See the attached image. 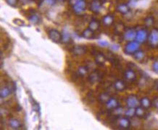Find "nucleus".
<instances>
[{
    "mask_svg": "<svg viewBox=\"0 0 158 130\" xmlns=\"http://www.w3.org/2000/svg\"><path fill=\"white\" fill-rule=\"evenodd\" d=\"M107 60L106 56L102 53H98L95 56V63L99 65H103L105 63Z\"/></svg>",
    "mask_w": 158,
    "mask_h": 130,
    "instance_id": "nucleus-20",
    "label": "nucleus"
},
{
    "mask_svg": "<svg viewBox=\"0 0 158 130\" xmlns=\"http://www.w3.org/2000/svg\"><path fill=\"white\" fill-rule=\"evenodd\" d=\"M94 31L90 29L89 28L85 29L84 32H82L81 36L83 38L86 39H92L94 37Z\"/></svg>",
    "mask_w": 158,
    "mask_h": 130,
    "instance_id": "nucleus-21",
    "label": "nucleus"
},
{
    "mask_svg": "<svg viewBox=\"0 0 158 130\" xmlns=\"http://www.w3.org/2000/svg\"><path fill=\"white\" fill-rule=\"evenodd\" d=\"M124 78L128 82H133L137 79V74L132 69H128L124 72Z\"/></svg>",
    "mask_w": 158,
    "mask_h": 130,
    "instance_id": "nucleus-11",
    "label": "nucleus"
},
{
    "mask_svg": "<svg viewBox=\"0 0 158 130\" xmlns=\"http://www.w3.org/2000/svg\"><path fill=\"white\" fill-rule=\"evenodd\" d=\"M152 71H154V72L156 73V74H158V60H156L152 64Z\"/></svg>",
    "mask_w": 158,
    "mask_h": 130,
    "instance_id": "nucleus-33",
    "label": "nucleus"
},
{
    "mask_svg": "<svg viewBox=\"0 0 158 130\" xmlns=\"http://www.w3.org/2000/svg\"><path fill=\"white\" fill-rule=\"evenodd\" d=\"M102 8V3L100 0H92L90 3L89 10L95 14L100 13Z\"/></svg>",
    "mask_w": 158,
    "mask_h": 130,
    "instance_id": "nucleus-8",
    "label": "nucleus"
},
{
    "mask_svg": "<svg viewBox=\"0 0 158 130\" xmlns=\"http://www.w3.org/2000/svg\"><path fill=\"white\" fill-rule=\"evenodd\" d=\"M152 102H151V100H150L148 98H146V97L142 98L140 100V105L145 109L150 108V106L152 105Z\"/></svg>",
    "mask_w": 158,
    "mask_h": 130,
    "instance_id": "nucleus-23",
    "label": "nucleus"
},
{
    "mask_svg": "<svg viewBox=\"0 0 158 130\" xmlns=\"http://www.w3.org/2000/svg\"><path fill=\"white\" fill-rule=\"evenodd\" d=\"M7 4H8L11 7H15L18 5V0H5Z\"/></svg>",
    "mask_w": 158,
    "mask_h": 130,
    "instance_id": "nucleus-32",
    "label": "nucleus"
},
{
    "mask_svg": "<svg viewBox=\"0 0 158 130\" xmlns=\"http://www.w3.org/2000/svg\"><path fill=\"white\" fill-rule=\"evenodd\" d=\"M86 50H87V49H86L84 46L77 45L76 47H73V48L71 49V52H72L74 55L80 56L85 54L86 52Z\"/></svg>",
    "mask_w": 158,
    "mask_h": 130,
    "instance_id": "nucleus-12",
    "label": "nucleus"
},
{
    "mask_svg": "<svg viewBox=\"0 0 158 130\" xmlns=\"http://www.w3.org/2000/svg\"><path fill=\"white\" fill-rule=\"evenodd\" d=\"M100 80V75L97 71H94L89 75V81L90 83L95 84Z\"/></svg>",
    "mask_w": 158,
    "mask_h": 130,
    "instance_id": "nucleus-22",
    "label": "nucleus"
},
{
    "mask_svg": "<svg viewBox=\"0 0 158 130\" xmlns=\"http://www.w3.org/2000/svg\"><path fill=\"white\" fill-rule=\"evenodd\" d=\"M126 102L128 108H136L140 105V100L135 95H128L126 98Z\"/></svg>",
    "mask_w": 158,
    "mask_h": 130,
    "instance_id": "nucleus-3",
    "label": "nucleus"
},
{
    "mask_svg": "<svg viewBox=\"0 0 158 130\" xmlns=\"http://www.w3.org/2000/svg\"><path fill=\"white\" fill-rule=\"evenodd\" d=\"M136 36H137V31L132 28L126 29L124 33L123 34V39L127 42L134 41L136 39Z\"/></svg>",
    "mask_w": 158,
    "mask_h": 130,
    "instance_id": "nucleus-7",
    "label": "nucleus"
},
{
    "mask_svg": "<svg viewBox=\"0 0 158 130\" xmlns=\"http://www.w3.org/2000/svg\"><path fill=\"white\" fill-rule=\"evenodd\" d=\"M138 49H139V43L137 41L128 42V43L124 47V52L126 55H133Z\"/></svg>",
    "mask_w": 158,
    "mask_h": 130,
    "instance_id": "nucleus-2",
    "label": "nucleus"
},
{
    "mask_svg": "<svg viewBox=\"0 0 158 130\" xmlns=\"http://www.w3.org/2000/svg\"><path fill=\"white\" fill-rule=\"evenodd\" d=\"M148 36L149 34L147 31L144 28H141L137 32V36H136L135 41H137L139 44H143L146 41H147Z\"/></svg>",
    "mask_w": 158,
    "mask_h": 130,
    "instance_id": "nucleus-4",
    "label": "nucleus"
},
{
    "mask_svg": "<svg viewBox=\"0 0 158 130\" xmlns=\"http://www.w3.org/2000/svg\"><path fill=\"white\" fill-rule=\"evenodd\" d=\"M110 97L108 95V94H107V93H101V94L99 95L98 97V100L100 102H102V103H106V102L108 100H109V98Z\"/></svg>",
    "mask_w": 158,
    "mask_h": 130,
    "instance_id": "nucleus-30",
    "label": "nucleus"
},
{
    "mask_svg": "<svg viewBox=\"0 0 158 130\" xmlns=\"http://www.w3.org/2000/svg\"><path fill=\"white\" fill-rule=\"evenodd\" d=\"M113 87L114 89L117 92H123L124 90H126V85L123 81H122V80H120V79H117L114 82Z\"/></svg>",
    "mask_w": 158,
    "mask_h": 130,
    "instance_id": "nucleus-13",
    "label": "nucleus"
},
{
    "mask_svg": "<svg viewBox=\"0 0 158 130\" xmlns=\"http://www.w3.org/2000/svg\"><path fill=\"white\" fill-rule=\"evenodd\" d=\"M9 126L13 129H19L22 127V124L17 118H10L9 120Z\"/></svg>",
    "mask_w": 158,
    "mask_h": 130,
    "instance_id": "nucleus-18",
    "label": "nucleus"
},
{
    "mask_svg": "<svg viewBox=\"0 0 158 130\" xmlns=\"http://www.w3.org/2000/svg\"><path fill=\"white\" fill-rule=\"evenodd\" d=\"M12 93V87H10V86H5L1 89L0 91V97L2 99H5L9 97Z\"/></svg>",
    "mask_w": 158,
    "mask_h": 130,
    "instance_id": "nucleus-14",
    "label": "nucleus"
},
{
    "mask_svg": "<svg viewBox=\"0 0 158 130\" xmlns=\"http://www.w3.org/2000/svg\"><path fill=\"white\" fill-rule=\"evenodd\" d=\"M48 36L54 43L61 42L62 39V34L59 31L56 29H50L48 32Z\"/></svg>",
    "mask_w": 158,
    "mask_h": 130,
    "instance_id": "nucleus-6",
    "label": "nucleus"
},
{
    "mask_svg": "<svg viewBox=\"0 0 158 130\" xmlns=\"http://www.w3.org/2000/svg\"><path fill=\"white\" fill-rule=\"evenodd\" d=\"M56 1H59V2H64V1H65V0H56Z\"/></svg>",
    "mask_w": 158,
    "mask_h": 130,
    "instance_id": "nucleus-40",
    "label": "nucleus"
},
{
    "mask_svg": "<svg viewBox=\"0 0 158 130\" xmlns=\"http://www.w3.org/2000/svg\"><path fill=\"white\" fill-rule=\"evenodd\" d=\"M155 88L158 90V80L155 82Z\"/></svg>",
    "mask_w": 158,
    "mask_h": 130,
    "instance_id": "nucleus-39",
    "label": "nucleus"
},
{
    "mask_svg": "<svg viewBox=\"0 0 158 130\" xmlns=\"http://www.w3.org/2000/svg\"><path fill=\"white\" fill-rule=\"evenodd\" d=\"M105 107L107 110L114 111V110L116 109L117 107H119L118 100L115 98H110L109 100L106 102Z\"/></svg>",
    "mask_w": 158,
    "mask_h": 130,
    "instance_id": "nucleus-10",
    "label": "nucleus"
},
{
    "mask_svg": "<svg viewBox=\"0 0 158 130\" xmlns=\"http://www.w3.org/2000/svg\"><path fill=\"white\" fill-rule=\"evenodd\" d=\"M73 10L76 15H81L86 8V2L85 0H79L78 2L73 5Z\"/></svg>",
    "mask_w": 158,
    "mask_h": 130,
    "instance_id": "nucleus-5",
    "label": "nucleus"
},
{
    "mask_svg": "<svg viewBox=\"0 0 158 130\" xmlns=\"http://www.w3.org/2000/svg\"><path fill=\"white\" fill-rule=\"evenodd\" d=\"M56 0H44V2L48 5H53L55 3Z\"/></svg>",
    "mask_w": 158,
    "mask_h": 130,
    "instance_id": "nucleus-36",
    "label": "nucleus"
},
{
    "mask_svg": "<svg viewBox=\"0 0 158 130\" xmlns=\"http://www.w3.org/2000/svg\"><path fill=\"white\" fill-rule=\"evenodd\" d=\"M133 55L134 60H136L138 62H142L145 59V57H146L144 51L141 50V49H138Z\"/></svg>",
    "mask_w": 158,
    "mask_h": 130,
    "instance_id": "nucleus-19",
    "label": "nucleus"
},
{
    "mask_svg": "<svg viewBox=\"0 0 158 130\" xmlns=\"http://www.w3.org/2000/svg\"><path fill=\"white\" fill-rule=\"evenodd\" d=\"M148 43L152 48L158 47V28H152L149 34Z\"/></svg>",
    "mask_w": 158,
    "mask_h": 130,
    "instance_id": "nucleus-1",
    "label": "nucleus"
},
{
    "mask_svg": "<svg viewBox=\"0 0 158 130\" xmlns=\"http://www.w3.org/2000/svg\"><path fill=\"white\" fill-rule=\"evenodd\" d=\"M98 44L100 45V47H107V46H109V43H108L107 41H104V40H100V41H99Z\"/></svg>",
    "mask_w": 158,
    "mask_h": 130,
    "instance_id": "nucleus-34",
    "label": "nucleus"
},
{
    "mask_svg": "<svg viewBox=\"0 0 158 130\" xmlns=\"http://www.w3.org/2000/svg\"><path fill=\"white\" fill-rule=\"evenodd\" d=\"M152 105H154V107H155L156 109L158 110V98L154 99L153 102H152Z\"/></svg>",
    "mask_w": 158,
    "mask_h": 130,
    "instance_id": "nucleus-35",
    "label": "nucleus"
},
{
    "mask_svg": "<svg viewBox=\"0 0 158 130\" xmlns=\"http://www.w3.org/2000/svg\"><path fill=\"white\" fill-rule=\"evenodd\" d=\"M100 21H97V19H91L89 22V28L94 32H96L100 28Z\"/></svg>",
    "mask_w": 158,
    "mask_h": 130,
    "instance_id": "nucleus-25",
    "label": "nucleus"
},
{
    "mask_svg": "<svg viewBox=\"0 0 158 130\" xmlns=\"http://www.w3.org/2000/svg\"><path fill=\"white\" fill-rule=\"evenodd\" d=\"M62 39L61 42L63 44H67L71 42V36L70 34L66 28H64L62 32Z\"/></svg>",
    "mask_w": 158,
    "mask_h": 130,
    "instance_id": "nucleus-17",
    "label": "nucleus"
},
{
    "mask_svg": "<svg viewBox=\"0 0 158 130\" xmlns=\"http://www.w3.org/2000/svg\"><path fill=\"white\" fill-rule=\"evenodd\" d=\"M102 23L105 26H110L113 24L114 23V17L113 15L107 14L104 15L102 20Z\"/></svg>",
    "mask_w": 158,
    "mask_h": 130,
    "instance_id": "nucleus-16",
    "label": "nucleus"
},
{
    "mask_svg": "<svg viewBox=\"0 0 158 130\" xmlns=\"http://www.w3.org/2000/svg\"><path fill=\"white\" fill-rule=\"evenodd\" d=\"M79 0H70V4L71 5V6H73V5H74L75 4L78 2Z\"/></svg>",
    "mask_w": 158,
    "mask_h": 130,
    "instance_id": "nucleus-38",
    "label": "nucleus"
},
{
    "mask_svg": "<svg viewBox=\"0 0 158 130\" xmlns=\"http://www.w3.org/2000/svg\"><path fill=\"white\" fill-rule=\"evenodd\" d=\"M117 126L120 129H128L131 127V122H130L129 118L125 117H120L117 120Z\"/></svg>",
    "mask_w": 158,
    "mask_h": 130,
    "instance_id": "nucleus-9",
    "label": "nucleus"
},
{
    "mask_svg": "<svg viewBox=\"0 0 158 130\" xmlns=\"http://www.w3.org/2000/svg\"><path fill=\"white\" fill-rule=\"evenodd\" d=\"M155 23V20L152 16H147L144 19V25L146 28H151Z\"/></svg>",
    "mask_w": 158,
    "mask_h": 130,
    "instance_id": "nucleus-29",
    "label": "nucleus"
},
{
    "mask_svg": "<svg viewBox=\"0 0 158 130\" xmlns=\"http://www.w3.org/2000/svg\"><path fill=\"white\" fill-rule=\"evenodd\" d=\"M125 30H126V28H125V25L123 24L122 23H119L115 25L114 32H115V34H116V35H120V34H123Z\"/></svg>",
    "mask_w": 158,
    "mask_h": 130,
    "instance_id": "nucleus-26",
    "label": "nucleus"
},
{
    "mask_svg": "<svg viewBox=\"0 0 158 130\" xmlns=\"http://www.w3.org/2000/svg\"><path fill=\"white\" fill-rule=\"evenodd\" d=\"M125 116L128 118H132L134 116H136V108H128L125 111Z\"/></svg>",
    "mask_w": 158,
    "mask_h": 130,
    "instance_id": "nucleus-31",
    "label": "nucleus"
},
{
    "mask_svg": "<svg viewBox=\"0 0 158 130\" xmlns=\"http://www.w3.org/2000/svg\"><path fill=\"white\" fill-rule=\"evenodd\" d=\"M77 74L80 77H85L88 74V68L84 66V65L79 66L78 68V70H77Z\"/></svg>",
    "mask_w": 158,
    "mask_h": 130,
    "instance_id": "nucleus-27",
    "label": "nucleus"
},
{
    "mask_svg": "<svg viewBox=\"0 0 158 130\" xmlns=\"http://www.w3.org/2000/svg\"><path fill=\"white\" fill-rule=\"evenodd\" d=\"M146 115V111L145 108H144L141 106H138L137 108H136V116L138 118H143Z\"/></svg>",
    "mask_w": 158,
    "mask_h": 130,
    "instance_id": "nucleus-28",
    "label": "nucleus"
},
{
    "mask_svg": "<svg viewBox=\"0 0 158 130\" xmlns=\"http://www.w3.org/2000/svg\"><path fill=\"white\" fill-rule=\"evenodd\" d=\"M111 48L113 49V50H117V49H119V47H118V45H111Z\"/></svg>",
    "mask_w": 158,
    "mask_h": 130,
    "instance_id": "nucleus-37",
    "label": "nucleus"
},
{
    "mask_svg": "<svg viewBox=\"0 0 158 130\" xmlns=\"http://www.w3.org/2000/svg\"><path fill=\"white\" fill-rule=\"evenodd\" d=\"M116 10L117 12H120V14L126 15L129 12L130 8L127 4L122 3V4H119V5H117Z\"/></svg>",
    "mask_w": 158,
    "mask_h": 130,
    "instance_id": "nucleus-15",
    "label": "nucleus"
},
{
    "mask_svg": "<svg viewBox=\"0 0 158 130\" xmlns=\"http://www.w3.org/2000/svg\"><path fill=\"white\" fill-rule=\"evenodd\" d=\"M28 21H30L31 23H32V24L34 25L39 24L40 21H41L39 15H38L36 13H34L31 15H29L28 18Z\"/></svg>",
    "mask_w": 158,
    "mask_h": 130,
    "instance_id": "nucleus-24",
    "label": "nucleus"
}]
</instances>
